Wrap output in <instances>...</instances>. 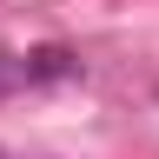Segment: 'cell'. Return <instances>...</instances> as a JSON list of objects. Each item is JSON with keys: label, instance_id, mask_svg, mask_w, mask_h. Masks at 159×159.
Instances as JSON below:
<instances>
[{"label": "cell", "instance_id": "7a4b0ae2", "mask_svg": "<svg viewBox=\"0 0 159 159\" xmlns=\"http://www.w3.org/2000/svg\"><path fill=\"white\" fill-rule=\"evenodd\" d=\"M27 86V53H0V99Z\"/></svg>", "mask_w": 159, "mask_h": 159}, {"label": "cell", "instance_id": "6da1fadb", "mask_svg": "<svg viewBox=\"0 0 159 159\" xmlns=\"http://www.w3.org/2000/svg\"><path fill=\"white\" fill-rule=\"evenodd\" d=\"M53 80H80V53L47 40V47L27 53V86H53Z\"/></svg>", "mask_w": 159, "mask_h": 159}]
</instances>
